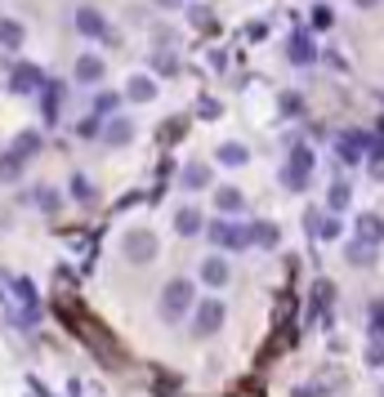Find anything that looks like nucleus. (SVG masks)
Instances as JSON below:
<instances>
[{"instance_id":"obj_1","label":"nucleus","mask_w":384,"mask_h":397,"mask_svg":"<svg viewBox=\"0 0 384 397\" xmlns=\"http://www.w3.org/2000/svg\"><path fill=\"white\" fill-rule=\"evenodd\" d=\"M210 242L224 246V250H246L250 246V228L246 223H233V219H210Z\"/></svg>"},{"instance_id":"obj_2","label":"nucleus","mask_w":384,"mask_h":397,"mask_svg":"<svg viewBox=\"0 0 384 397\" xmlns=\"http://www.w3.org/2000/svg\"><path fill=\"white\" fill-rule=\"evenodd\" d=\"M188 304H192V286L184 281V277H174V281L161 291V317L165 321H179L188 312Z\"/></svg>"},{"instance_id":"obj_3","label":"nucleus","mask_w":384,"mask_h":397,"mask_svg":"<svg viewBox=\"0 0 384 397\" xmlns=\"http://www.w3.org/2000/svg\"><path fill=\"white\" fill-rule=\"evenodd\" d=\"M41 85H45V71L32 67V63H18L14 71H9V90L14 94H36Z\"/></svg>"},{"instance_id":"obj_4","label":"nucleus","mask_w":384,"mask_h":397,"mask_svg":"<svg viewBox=\"0 0 384 397\" xmlns=\"http://www.w3.org/2000/svg\"><path fill=\"white\" fill-rule=\"evenodd\" d=\"M371 143L366 130H349V134H340L335 139V152H340V161L344 165H353V161H362V148Z\"/></svg>"},{"instance_id":"obj_5","label":"nucleus","mask_w":384,"mask_h":397,"mask_svg":"<svg viewBox=\"0 0 384 397\" xmlns=\"http://www.w3.org/2000/svg\"><path fill=\"white\" fill-rule=\"evenodd\" d=\"M224 326V304L219 299H206V304L197 308V321H192V335H214Z\"/></svg>"},{"instance_id":"obj_6","label":"nucleus","mask_w":384,"mask_h":397,"mask_svg":"<svg viewBox=\"0 0 384 397\" xmlns=\"http://www.w3.org/2000/svg\"><path fill=\"white\" fill-rule=\"evenodd\" d=\"M125 255L135 259V263L157 259V237H152V232H143V228H139V232H130V237H125Z\"/></svg>"},{"instance_id":"obj_7","label":"nucleus","mask_w":384,"mask_h":397,"mask_svg":"<svg viewBox=\"0 0 384 397\" xmlns=\"http://www.w3.org/2000/svg\"><path fill=\"white\" fill-rule=\"evenodd\" d=\"M286 54H291V63H299V67H304V63H313V58H317V50H313V36H308V32H295L291 41H286Z\"/></svg>"},{"instance_id":"obj_8","label":"nucleus","mask_w":384,"mask_h":397,"mask_svg":"<svg viewBox=\"0 0 384 397\" xmlns=\"http://www.w3.org/2000/svg\"><path fill=\"white\" fill-rule=\"evenodd\" d=\"M135 139V121H125V116H112V121L103 125V143L107 148H121V143Z\"/></svg>"},{"instance_id":"obj_9","label":"nucleus","mask_w":384,"mask_h":397,"mask_svg":"<svg viewBox=\"0 0 384 397\" xmlns=\"http://www.w3.org/2000/svg\"><path fill=\"white\" fill-rule=\"evenodd\" d=\"M357 242H366V246H380L384 242V219L380 214H357Z\"/></svg>"},{"instance_id":"obj_10","label":"nucleus","mask_w":384,"mask_h":397,"mask_svg":"<svg viewBox=\"0 0 384 397\" xmlns=\"http://www.w3.org/2000/svg\"><path fill=\"white\" fill-rule=\"evenodd\" d=\"M76 32H81V36H94V41H103V36H107V22H103L99 9H81V14H76Z\"/></svg>"},{"instance_id":"obj_11","label":"nucleus","mask_w":384,"mask_h":397,"mask_svg":"<svg viewBox=\"0 0 384 397\" xmlns=\"http://www.w3.org/2000/svg\"><path fill=\"white\" fill-rule=\"evenodd\" d=\"M174 232L179 237H197L201 232V210L197 206H179L174 210Z\"/></svg>"},{"instance_id":"obj_12","label":"nucleus","mask_w":384,"mask_h":397,"mask_svg":"<svg viewBox=\"0 0 384 397\" xmlns=\"http://www.w3.org/2000/svg\"><path fill=\"white\" fill-rule=\"evenodd\" d=\"M36 152H41V134H36V130H22V134L14 139V148H9V156H14L18 165L27 161V156H36Z\"/></svg>"},{"instance_id":"obj_13","label":"nucleus","mask_w":384,"mask_h":397,"mask_svg":"<svg viewBox=\"0 0 384 397\" xmlns=\"http://www.w3.org/2000/svg\"><path fill=\"white\" fill-rule=\"evenodd\" d=\"M125 99H135V103H152V99H157V81H152V76H130Z\"/></svg>"},{"instance_id":"obj_14","label":"nucleus","mask_w":384,"mask_h":397,"mask_svg":"<svg viewBox=\"0 0 384 397\" xmlns=\"http://www.w3.org/2000/svg\"><path fill=\"white\" fill-rule=\"evenodd\" d=\"M76 81H81V85H94V81H103V58H94V54L76 58Z\"/></svg>"},{"instance_id":"obj_15","label":"nucleus","mask_w":384,"mask_h":397,"mask_svg":"<svg viewBox=\"0 0 384 397\" xmlns=\"http://www.w3.org/2000/svg\"><path fill=\"white\" fill-rule=\"evenodd\" d=\"M214 156H219V165H233V170H237V165L250 161V148H246V143H224Z\"/></svg>"},{"instance_id":"obj_16","label":"nucleus","mask_w":384,"mask_h":397,"mask_svg":"<svg viewBox=\"0 0 384 397\" xmlns=\"http://www.w3.org/2000/svg\"><path fill=\"white\" fill-rule=\"evenodd\" d=\"M344 259L357 263V268H371V263H376V246H366V242H349V246H344Z\"/></svg>"},{"instance_id":"obj_17","label":"nucleus","mask_w":384,"mask_h":397,"mask_svg":"<svg viewBox=\"0 0 384 397\" xmlns=\"http://www.w3.org/2000/svg\"><path fill=\"white\" fill-rule=\"evenodd\" d=\"M201 281H206V286H224L228 281V263L219 255H210L206 263H201Z\"/></svg>"},{"instance_id":"obj_18","label":"nucleus","mask_w":384,"mask_h":397,"mask_svg":"<svg viewBox=\"0 0 384 397\" xmlns=\"http://www.w3.org/2000/svg\"><path fill=\"white\" fill-rule=\"evenodd\" d=\"M214 206H219L224 214H237V210H242V206H246V197H242V188H219V192H214Z\"/></svg>"},{"instance_id":"obj_19","label":"nucleus","mask_w":384,"mask_h":397,"mask_svg":"<svg viewBox=\"0 0 384 397\" xmlns=\"http://www.w3.org/2000/svg\"><path fill=\"white\" fill-rule=\"evenodd\" d=\"M210 183V165H201V161H192L188 165V170H184V188L188 192H201V188H206Z\"/></svg>"},{"instance_id":"obj_20","label":"nucleus","mask_w":384,"mask_h":397,"mask_svg":"<svg viewBox=\"0 0 384 397\" xmlns=\"http://www.w3.org/2000/svg\"><path fill=\"white\" fill-rule=\"evenodd\" d=\"M277 237H282L277 223H250V246H268L273 250V246H277Z\"/></svg>"},{"instance_id":"obj_21","label":"nucleus","mask_w":384,"mask_h":397,"mask_svg":"<svg viewBox=\"0 0 384 397\" xmlns=\"http://www.w3.org/2000/svg\"><path fill=\"white\" fill-rule=\"evenodd\" d=\"M58 103H63V85L58 81H45V121H58Z\"/></svg>"},{"instance_id":"obj_22","label":"nucleus","mask_w":384,"mask_h":397,"mask_svg":"<svg viewBox=\"0 0 384 397\" xmlns=\"http://www.w3.org/2000/svg\"><path fill=\"white\" fill-rule=\"evenodd\" d=\"M0 45H5V50H18V45H22V27H18V22L0 18Z\"/></svg>"},{"instance_id":"obj_23","label":"nucleus","mask_w":384,"mask_h":397,"mask_svg":"<svg viewBox=\"0 0 384 397\" xmlns=\"http://www.w3.org/2000/svg\"><path fill=\"white\" fill-rule=\"evenodd\" d=\"M286 170L308 174V170H313V152H308V148H295V152H291V161H286Z\"/></svg>"},{"instance_id":"obj_24","label":"nucleus","mask_w":384,"mask_h":397,"mask_svg":"<svg viewBox=\"0 0 384 397\" xmlns=\"http://www.w3.org/2000/svg\"><path fill=\"white\" fill-rule=\"evenodd\" d=\"M313 237H322V242H335V237H340V219H335V214H322Z\"/></svg>"},{"instance_id":"obj_25","label":"nucleus","mask_w":384,"mask_h":397,"mask_svg":"<svg viewBox=\"0 0 384 397\" xmlns=\"http://www.w3.org/2000/svg\"><path fill=\"white\" fill-rule=\"evenodd\" d=\"M371 340H384V299H376V304H371Z\"/></svg>"},{"instance_id":"obj_26","label":"nucleus","mask_w":384,"mask_h":397,"mask_svg":"<svg viewBox=\"0 0 384 397\" xmlns=\"http://www.w3.org/2000/svg\"><path fill=\"white\" fill-rule=\"evenodd\" d=\"M71 197H76V201H85V206H90V201H94V183H90V179H71Z\"/></svg>"},{"instance_id":"obj_27","label":"nucleus","mask_w":384,"mask_h":397,"mask_svg":"<svg viewBox=\"0 0 384 397\" xmlns=\"http://www.w3.org/2000/svg\"><path fill=\"white\" fill-rule=\"evenodd\" d=\"M331 295H335V286H331V281H317V286H313V308H327Z\"/></svg>"},{"instance_id":"obj_28","label":"nucleus","mask_w":384,"mask_h":397,"mask_svg":"<svg viewBox=\"0 0 384 397\" xmlns=\"http://www.w3.org/2000/svg\"><path fill=\"white\" fill-rule=\"evenodd\" d=\"M349 206V183H331V210Z\"/></svg>"},{"instance_id":"obj_29","label":"nucleus","mask_w":384,"mask_h":397,"mask_svg":"<svg viewBox=\"0 0 384 397\" xmlns=\"http://www.w3.org/2000/svg\"><path fill=\"white\" fill-rule=\"evenodd\" d=\"M184 130H188V121H184V116H170V125H165L161 134H165V139H184Z\"/></svg>"},{"instance_id":"obj_30","label":"nucleus","mask_w":384,"mask_h":397,"mask_svg":"<svg viewBox=\"0 0 384 397\" xmlns=\"http://www.w3.org/2000/svg\"><path fill=\"white\" fill-rule=\"evenodd\" d=\"M36 201H41V210H58V197H54V188H36Z\"/></svg>"},{"instance_id":"obj_31","label":"nucleus","mask_w":384,"mask_h":397,"mask_svg":"<svg viewBox=\"0 0 384 397\" xmlns=\"http://www.w3.org/2000/svg\"><path fill=\"white\" fill-rule=\"evenodd\" d=\"M219 112H224V107L214 103V99H201V103H197V116H206V121H214Z\"/></svg>"},{"instance_id":"obj_32","label":"nucleus","mask_w":384,"mask_h":397,"mask_svg":"<svg viewBox=\"0 0 384 397\" xmlns=\"http://www.w3.org/2000/svg\"><path fill=\"white\" fill-rule=\"evenodd\" d=\"M192 27H201V32H214V18H210V9H192Z\"/></svg>"},{"instance_id":"obj_33","label":"nucleus","mask_w":384,"mask_h":397,"mask_svg":"<svg viewBox=\"0 0 384 397\" xmlns=\"http://www.w3.org/2000/svg\"><path fill=\"white\" fill-rule=\"evenodd\" d=\"M313 27H317V32H327V27H331V9H327V5H317V9H313Z\"/></svg>"},{"instance_id":"obj_34","label":"nucleus","mask_w":384,"mask_h":397,"mask_svg":"<svg viewBox=\"0 0 384 397\" xmlns=\"http://www.w3.org/2000/svg\"><path fill=\"white\" fill-rule=\"evenodd\" d=\"M299 107H304V103H299V94H282V116H295Z\"/></svg>"},{"instance_id":"obj_35","label":"nucleus","mask_w":384,"mask_h":397,"mask_svg":"<svg viewBox=\"0 0 384 397\" xmlns=\"http://www.w3.org/2000/svg\"><path fill=\"white\" fill-rule=\"evenodd\" d=\"M157 71H165V76H170V71H179V58H170V54H157Z\"/></svg>"},{"instance_id":"obj_36","label":"nucleus","mask_w":384,"mask_h":397,"mask_svg":"<svg viewBox=\"0 0 384 397\" xmlns=\"http://www.w3.org/2000/svg\"><path fill=\"white\" fill-rule=\"evenodd\" d=\"M76 134H81V139H94V134H99V121H94V116H90V121H81Z\"/></svg>"},{"instance_id":"obj_37","label":"nucleus","mask_w":384,"mask_h":397,"mask_svg":"<svg viewBox=\"0 0 384 397\" xmlns=\"http://www.w3.org/2000/svg\"><path fill=\"white\" fill-rule=\"evenodd\" d=\"M94 107H99V112H112V107H116V94H99Z\"/></svg>"},{"instance_id":"obj_38","label":"nucleus","mask_w":384,"mask_h":397,"mask_svg":"<svg viewBox=\"0 0 384 397\" xmlns=\"http://www.w3.org/2000/svg\"><path fill=\"white\" fill-rule=\"evenodd\" d=\"M357 5H362V9H376V5H380V0H357Z\"/></svg>"}]
</instances>
